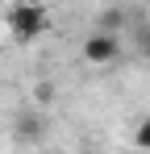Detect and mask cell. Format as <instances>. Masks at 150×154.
<instances>
[{
	"label": "cell",
	"instance_id": "1",
	"mask_svg": "<svg viewBox=\"0 0 150 154\" xmlns=\"http://www.w3.org/2000/svg\"><path fill=\"white\" fill-rule=\"evenodd\" d=\"M4 25L13 29L17 42H33V38H42L50 29V13H46V4L17 0V4H8V13H4Z\"/></svg>",
	"mask_w": 150,
	"mask_h": 154
},
{
	"label": "cell",
	"instance_id": "6",
	"mask_svg": "<svg viewBox=\"0 0 150 154\" xmlns=\"http://www.w3.org/2000/svg\"><path fill=\"white\" fill-rule=\"evenodd\" d=\"M138 46H142V58H146V63H150V29H146V33H142V42H138Z\"/></svg>",
	"mask_w": 150,
	"mask_h": 154
},
{
	"label": "cell",
	"instance_id": "4",
	"mask_svg": "<svg viewBox=\"0 0 150 154\" xmlns=\"http://www.w3.org/2000/svg\"><path fill=\"white\" fill-rule=\"evenodd\" d=\"M133 142H138V150H150V121H142V125H138Z\"/></svg>",
	"mask_w": 150,
	"mask_h": 154
},
{
	"label": "cell",
	"instance_id": "5",
	"mask_svg": "<svg viewBox=\"0 0 150 154\" xmlns=\"http://www.w3.org/2000/svg\"><path fill=\"white\" fill-rule=\"evenodd\" d=\"M38 100H42V104L54 100V88H50V83H38Z\"/></svg>",
	"mask_w": 150,
	"mask_h": 154
},
{
	"label": "cell",
	"instance_id": "2",
	"mask_svg": "<svg viewBox=\"0 0 150 154\" xmlns=\"http://www.w3.org/2000/svg\"><path fill=\"white\" fill-rule=\"evenodd\" d=\"M117 58H121V42H117V33L96 29V33L83 42V63H92V67H108V63H117Z\"/></svg>",
	"mask_w": 150,
	"mask_h": 154
},
{
	"label": "cell",
	"instance_id": "3",
	"mask_svg": "<svg viewBox=\"0 0 150 154\" xmlns=\"http://www.w3.org/2000/svg\"><path fill=\"white\" fill-rule=\"evenodd\" d=\"M121 25H125V13H121V8H104V13L96 17V29H104V33H117Z\"/></svg>",
	"mask_w": 150,
	"mask_h": 154
}]
</instances>
